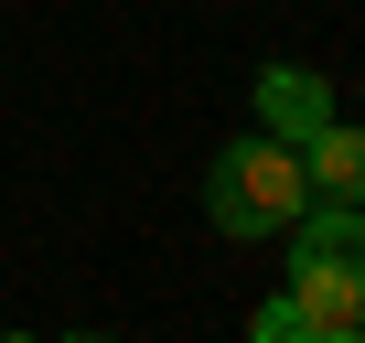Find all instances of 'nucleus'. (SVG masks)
Masks as SVG:
<instances>
[{
	"instance_id": "obj_3",
	"label": "nucleus",
	"mask_w": 365,
	"mask_h": 343,
	"mask_svg": "<svg viewBox=\"0 0 365 343\" xmlns=\"http://www.w3.org/2000/svg\"><path fill=\"white\" fill-rule=\"evenodd\" d=\"M258 129L290 139V150H312V139L333 129V86H322L312 65H258Z\"/></svg>"
},
{
	"instance_id": "obj_6",
	"label": "nucleus",
	"mask_w": 365,
	"mask_h": 343,
	"mask_svg": "<svg viewBox=\"0 0 365 343\" xmlns=\"http://www.w3.org/2000/svg\"><path fill=\"white\" fill-rule=\"evenodd\" d=\"M247 332H258V343H301V300H258Z\"/></svg>"
},
{
	"instance_id": "obj_1",
	"label": "nucleus",
	"mask_w": 365,
	"mask_h": 343,
	"mask_svg": "<svg viewBox=\"0 0 365 343\" xmlns=\"http://www.w3.org/2000/svg\"><path fill=\"white\" fill-rule=\"evenodd\" d=\"M301 204H312V161H301L290 139H269V129L226 139L215 172H205V215H215L226 236H279Z\"/></svg>"
},
{
	"instance_id": "obj_5",
	"label": "nucleus",
	"mask_w": 365,
	"mask_h": 343,
	"mask_svg": "<svg viewBox=\"0 0 365 343\" xmlns=\"http://www.w3.org/2000/svg\"><path fill=\"white\" fill-rule=\"evenodd\" d=\"M301 161H312V194H322V204H365V129H354V118H333Z\"/></svg>"
},
{
	"instance_id": "obj_2",
	"label": "nucleus",
	"mask_w": 365,
	"mask_h": 343,
	"mask_svg": "<svg viewBox=\"0 0 365 343\" xmlns=\"http://www.w3.org/2000/svg\"><path fill=\"white\" fill-rule=\"evenodd\" d=\"M290 279H365V204H301L290 226Z\"/></svg>"
},
{
	"instance_id": "obj_4",
	"label": "nucleus",
	"mask_w": 365,
	"mask_h": 343,
	"mask_svg": "<svg viewBox=\"0 0 365 343\" xmlns=\"http://www.w3.org/2000/svg\"><path fill=\"white\" fill-rule=\"evenodd\" d=\"M312 343H365V279H290Z\"/></svg>"
}]
</instances>
